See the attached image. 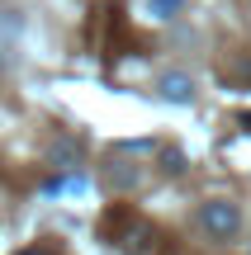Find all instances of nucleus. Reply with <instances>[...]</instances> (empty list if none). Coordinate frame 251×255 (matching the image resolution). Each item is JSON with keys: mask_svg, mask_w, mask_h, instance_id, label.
I'll list each match as a JSON object with an SVG mask.
<instances>
[{"mask_svg": "<svg viewBox=\"0 0 251 255\" xmlns=\"http://www.w3.org/2000/svg\"><path fill=\"white\" fill-rule=\"evenodd\" d=\"M199 227L209 232V241H237L242 237V208L233 199H209L199 208Z\"/></svg>", "mask_w": 251, "mask_h": 255, "instance_id": "1", "label": "nucleus"}, {"mask_svg": "<svg viewBox=\"0 0 251 255\" xmlns=\"http://www.w3.org/2000/svg\"><path fill=\"white\" fill-rule=\"evenodd\" d=\"M24 255H47V251H24Z\"/></svg>", "mask_w": 251, "mask_h": 255, "instance_id": "3", "label": "nucleus"}, {"mask_svg": "<svg viewBox=\"0 0 251 255\" xmlns=\"http://www.w3.org/2000/svg\"><path fill=\"white\" fill-rule=\"evenodd\" d=\"M161 95H166V100H176V104H190L195 100V81H190V76H161Z\"/></svg>", "mask_w": 251, "mask_h": 255, "instance_id": "2", "label": "nucleus"}]
</instances>
